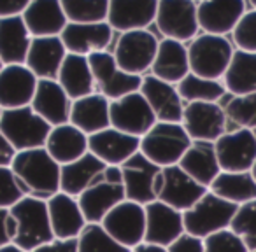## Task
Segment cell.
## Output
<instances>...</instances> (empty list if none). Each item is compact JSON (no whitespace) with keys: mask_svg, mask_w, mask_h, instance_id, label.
Listing matches in <instances>:
<instances>
[{"mask_svg":"<svg viewBox=\"0 0 256 252\" xmlns=\"http://www.w3.org/2000/svg\"><path fill=\"white\" fill-rule=\"evenodd\" d=\"M244 14L246 0H202L196 4L200 30L212 35L226 37Z\"/></svg>","mask_w":256,"mask_h":252,"instance_id":"obj_18","label":"cell"},{"mask_svg":"<svg viewBox=\"0 0 256 252\" xmlns=\"http://www.w3.org/2000/svg\"><path fill=\"white\" fill-rule=\"evenodd\" d=\"M234 53V46L226 37L198 33L188 44L190 72L200 77L221 81Z\"/></svg>","mask_w":256,"mask_h":252,"instance_id":"obj_5","label":"cell"},{"mask_svg":"<svg viewBox=\"0 0 256 252\" xmlns=\"http://www.w3.org/2000/svg\"><path fill=\"white\" fill-rule=\"evenodd\" d=\"M16 156V149L0 132V167H11Z\"/></svg>","mask_w":256,"mask_h":252,"instance_id":"obj_49","label":"cell"},{"mask_svg":"<svg viewBox=\"0 0 256 252\" xmlns=\"http://www.w3.org/2000/svg\"><path fill=\"white\" fill-rule=\"evenodd\" d=\"M181 124L192 140L216 142L228 132L224 109L216 102H192L184 105Z\"/></svg>","mask_w":256,"mask_h":252,"instance_id":"obj_14","label":"cell"},{"mask_svg":"<svg viewBox=\"0 0 256 252\" xmlns=\"http://www.w3.org/2000/svg\"><path fill=\"white\" fill-rule=\"evenodd\" d=\"M0 132L11 142L16 153L44 147L51 126L30 105L2 110Z\"/></svg>","mask_w":256,"mask_h":252,"instance_id":"obj_6","label":"cell"},{"mask_svg":"<svg viewBox=\"0 0 256 252\" xmlns=\"http://www.w3.org/2000/svg\"><path fill=\"white\" fill-rule=\"evenodd\" d=\"M249 252H256V251H249Z\"/></svg>","mask_w":256,"mask_h":252,"instance_id":"obj_58","label":"cell"},{"mask_svg":"<svg viewBox=\"0 0 256 252\" xmlns=\"http://www.w3.org/2000/svg\"><path fill=\"white\" fill-rule=\"evenodd\" d=\"M179 167L198 184L209 188L214 179L220 175L221 167L218 161L214 142L207 140H192L184 156L179 161Z\"/></svg>","mask_w":256,"mask_h":252,"instance_id":"obj_30","label":"cell"},{"mask_svg":"<svg viewBox=\"0 0 256 252\" xmlns=\"http://www.w3.org/2000/svg\"><path fill=\"white\" fill-rule=\"evenodd\" d=\"M207 191L209 188L193 181L179 165L162 168L156 182V200L179 212L190 210Z\"/></svg>","mask_w":256,"mask_h":252,"instance_id":"obj_11","label":"cell"},{"mask_svg":"<svg viewBox=\"0 0 256 252\" xmlns=\"http://www.w3.org/2000/svg\"><path fill=\"white\" fill-rule=\"evenodd\" d=\"M230 230L242 238L248 251H256V200L237 207Z\"/></svg>","mask_w":256,"mask_h":252,"instance_id":"obj_41","label":"cell"},{"mask_svg":"<svg viewBox=\"0 0 256 252\" xmlns=\"http://www.w3.org/2000/svg\"><path fill=\"white\" fill-rule=\"evenodd\" d=\"M132 252H168V249L162 247V245H154V244L142 242V244L136 245V247L132 249Z\"/></svg>","mask_w":256,"mask_h":252,"instance_id":"obj_50","label":"cell"},{"mask_svg":"<svg viewBox=\"0 0 256 252\" xmlns=\"http://www.w3.org/2000/svg\"><path fill=\"white\" fill-rule=\"evenodd\" d=\"M30 252H78V238H68V240L53 238L51 242L39 245Z\"/></svg>","mask_w":256,"mask_h":252,"instance_id":"obj_47","label":"cell"},{"mask_svg":"<svg viewBox=\"0 0 256 252\" xmlns=\"http://www.w3.org/2000/svg\"><path fill=\"white\" fill-rule=\"evenodd\" d=\"M30 107L53 128L68 123L72 100L56 79H39Z\"/></svg>","mask_w":256,"mask_h":252,"instance_id":"obj_24","label":"cell"},{"mask_svg":"<svg viewBox=\"0 0 256 252\" xmlns=\"http://www.w3.org/2000/svg\"><path fill=\"white\" fill-rule=\"evenodd\" d=\"M139 91L148 100L151 110L156 116V121H162V123H181L182 121L186 103L179 96L176 84L162 81L153 74H146L142 75V84Z\"/></svg>","mask_w":256,"mask_h":252,"instance_id":"obj_19","label":"cell"},{"mask_svg":"<svg viewBox=\"0 0 256 252\" xmlns=\"http://www.w3.org/2000/svg\"><path fill=\"white\" fill-rule=\"evenodd\" d=\"M25 191L20 186L11 167H0V207L11 209L23 198Z\"/></svg>","mask_w":256,"mask_h":252,"instance_id":"obj_44","label":"cell"},{"mask_svg":"<svg viewBox=\"0 0 256 252\" xmlns=\"http://www.w3.org/2000/svg\"><path fill=\"white\" fill-rule=\"evenodd\" d=\"M146 210V235L144 242L162 247H168L184 233L182 212L172 209L170 205L154 200L144 205Z\"/></svg>","mask_w":256,"mask_h":252,"instance_id":"obj_21","label":"cell"},{"mask_svg":"<svg viewBox=\"0 0 256 252\" xmlns=\"http://www.w3.org/2000/svg\"><path fill=\"white\" fill-rule=\"evenodd\" d=\"M156 123L148 100L140 91L124 95L110 102V126L134 137H142Z\"/></svg>","mask_w":256,"mask_h":252,"instance_id":"obj_15","label":"cell"},{"mask_svg":"<svg viewBox=\"0 0 256 252\" xmlns=\"http://www.w3.org/2000/svg\"><path fill=\"white\" fill-rule=\"evenodd\" d=\"M158 44L160 40L148 28L124 32L118 39L112 56L118 67L126 74L146 75L156 58Z\"/></svg>","mask_w":256,"mask_h":252,"instance_id":"obj_8","label":"cell"},{"mask_svg":"<svg viewBox=\"0 0 256 252\" xmlns=\"http://www.w3.org/2000/svg\"><path fill=\"white\" fill-rule=\"evenodd\" d=\"M56 81L70 96V100H78L95 93V79H93L88 56L67 53L60 72H58Z\"/></svg>","mask_w":256,"mask_h":252,"instance_id":"obj_34","label":"cell"},{"mask_svg":"<svg viewBox=\"0 0 256 252\" xmlns=\"http://www.w3.org/2000/svg\"><path fill=\"white\" fill-rule=\"evenodd\" d=\"M88 151L107 167H121L128 158L140 151V137L109 126L88 137Z\"/></svg>","mask_w":256,"mask_h":252,"instance_id":"obj_17","label":"cell"},{"mask_svg":"<svg viewBox=\"0 0 256 252\" xmlns=\"http://www.w3.org/2000/svg\"><path fill=\"white\" fill-rule=\"evenodd\" d=\"M11 168L26 196L50 200L60 191L62 165L51 158L46 147L16 153Z\"/></svg>","mask_w":256,"mask_h":252,"instance_id":"obj_1","label":"cell"},{"mask_svg":"<svg viewBox=\"0 0 256 252\" xmlns=\"http://www.w3.org/2000/svg\"><path fill=\"white\" fill-rule=\"evenodd\" d=\"M58 165H67L88 153V135L70 123L53 126L44 144Z\"/></svg>","mask_w":256,"mask_h":252,"instance_id":"obj_31","label":"cell"},{"mask_svg":"<svg viewBox=\"0 0 256 252\" xmlns=\"http://www.w3.org/2000/svg\"><path fill=\"white\" fill-rule=\"evenodd\" d=\"M158 0H109L107 23L114 32L144 30L156 19Z\"/></svg>","mask_w":256,"mask_h":252,"instance_id":"obj_23","label":"cell"},{"mask_svg":"<svg viewBox=\"0 0 256 252\" xmlns=\"http://www.w3.org/2000/svg\"><path fill=\"white\" fill-rule=\"evenodd\" d=\"M78 252H132L114 240L100 223H88L78 237Z\"/></svg>","mask_w":256,"mask_h":252,"instance_id":"obj_39","label":"cell"},{"mask_svg":"<svg viewBox=\"0 0 256 252\" xmlns=\"http://www.w3.org/2000/svg\"><path fill=\"white\" fill-rule=\"evenodd\" d=\"M232 39L237 51L256 53V9L246 11L232 32Z\"/></svg>","mask_w":256,"mask_h":252,"instance_id":"obj_42","label":"cell"},{"mask_svg":"<svg viewBox=\"0 0 256 252\" xmlns=\"http://www.w3.org/2000/svg\"><path fill=\"white\" fill-rule=\"evenodd\" d=\"M68 23L107 21L109 0H60Z\"/></svg>","mask_w":256,"mask_h":252,"instance_id":"obj_38","label":"cell"},{"mask_svg":"<svg viewBox=\"0 0 256 252\" xmlns=\"http://www.w3.org/2000/svg\"><path fill=\"white\" fill-rule=\"evenodd\" d=\"M214 147L223 172H248L256 161V137L249 128L228 130Z\"/></svg>","mask_w":256,"mask_h":252,"instance_id":"obj_16","label":"cell"},{"mask_svg":"<svg viewBox=\"0 0 256 252\" xmlns=\"http://www.w3.org/2000/svg\"><path fill=\"white\" fill-rule=\"evenodd\" d=\"M32 35L22 16L0 18V60L4 65H25Z\"/></svg>","mask_w":256,"mask_h":252,"instance_id":"obj_32","label":"cell"},{"mask_svg":"<svg viewBox=\"0 0 256 252\" xmlns=\"http://www.w3.org/2000/svg\"><path fill=\"white\" fill-rule=\"evenodd\" d=\"M104 230L118 240L121 245L134 249L142 244L146 235V210L144 205L136 203L132 200H123L100 223Z\"/></svg>","mask_w":256,"mask_h":252,"instance_id":"obj_12","label":"cell"},{"mask_svg":"<svg viewBox=\"0 0 256 252\" xmlns=\"http://www.w3.org/2000/svg\"><path fill=\"white\" fill-rule=\"evenodd\" d=\"M68 123L78 126L86 135L106 130L110 126V100L100 93H92L82 98L72 100Z\"/></svg>","mask_w":256,"mask_h":252,"instance_id":"obj_27","label":"cell"},{"mask_svg":"<svg viewBox=\"0 0 256 252\" xmlns=\"http://www.w3.org/2000/svg\"><path fill=\"white\" fill-rule=\"evenodd\" d=\"M223 109L228 124H234L235 128H256V93L244 96L228 95L226 105Z\"/></svg>","mask_w":256,"mask_h":252,"instance_id":"obj_40","label":"cell"},{"mask_svg":"<svg viewBox=\"0 0 256 252\" xmlns=\"http://www.w3.org/2000/svg\"><path fill=\"white\" fill-rule=\"evenodd\" d=\"M0 252H26V251H23V249L18 247L16 244H8L0 247Z\"/></svg>","mask_w":256,"mask_h":252,"instance_id":"obj_51","label":"cell"},{"mask_svg":"<svg viewBox=\"0 0 256 252\" xmlns=\"http://www.w3.org/2000/svg\"><path fill=\"white\" fill-rule=\"evenodd\" d=\"M114 30L107 21L102 23H67L60 39L67 53L88 56L92 53L107 51L112 42Z\"/></svg>","mask_w":256,"mask_h":252,"instance_id":"obj_20","label":"cell"},{"mask_svg":"<svg viewBox=\"0 0 256 252\" xmlns=\"http://www.w3.org/2000/svg\"><path fill=\"white\" fill-rule=\"evenodd\" d=\"M192 139L181 123H156L146 135L140 137V153L158 167L179 165Z\"/></svg>","mask_w":256,"mask_h":252,"instance_id":"obj_3","label":"cell"},{"mask_svg":"<svg viewBox=\"0 0 256 252\" xmlns=\"http://www.w3.org/2000/svg\"><path fill=\"white\" fill-rule=\"evenodd\" d=\"M156 23L165 39L179 42H192L198 35V18H196L195 0H158Z\"/></svg>","mask_w":256,"mask_h":252,"instance_id":"obj_10","label":"cell"},{"mask_svg":"<svg viewBox=\"0 0 256 252\" xmlns=\"http://www.w3.org/2000/svg\"><path fill=\"white\" fill-rule=\"evenodd\" d=\"M107 165L102 163L95 154L88 151L81 158L62 165L60 168V191L78 198L104 170Z\"/></svg>","mask_w":256,"mask_h":252,"instance_id":"obj_33","label":"cell"},{"mask_svg":"<svg viewBox=\"0 0 256 252\" xmlns=\"http://www.w3.org/2000/svg\"><path fill=\"white\" fill-rule=\"evenodd\" d=\"M32 0H0V18L22 16Z\"/></svg>","mask_w":256,"mask_h":252,"instance_id":"obj_48","label":"cell"},{"mask_svg":"<svg viewBox=\"0 0 256 252\" xmlns=\"http://www.w3.org/2000/svg\"><path fill=\"white\" fill-rule=\"evenodd\" d=\"M11 212L16 219V237L12 244L23 251L30 252L54 238L46 200L23 196L16 205L11 207Z\"/></svg>","mask_w":256,"mask_h":252,"instance_id":"obj_2","label":"cell"},{"mask_svg":"<svg viewBox=\"0 0 256 252\" xmlns=\"http://www.w3.org/2000/svg\"><path fill=\"white\" fill-rule=\"evenodd\" d=\"M151 74L170 84L181 82L190 74L188 46L174 39L160 40Z\"/></svg>","mask_w":256,"mask_h":252,"instance_id":"obj_29","label":"cell"},{"mask_svg":"<svg viewBox=\"0 0 256 252\" xmlns=\"http://www.w3.org/2000/svg\"><path fill=\"white\" fill-rule=\"evenodd\" d=\"M123 200H126V196L120 167H106V170L78 196L86 223H102L107 212Z\"/></svg>","mask_w":256,"mask_h":252,"instance_id":"obj_4","label":"cell"},{"mask_svg":"<svg viewBox=\"0 0 256 252\" xmlns=\"http://www.w3.org/2000/svg\"><path fill=\"white\" fill-rule=\"evenodd\" d=\"M252 133H254V137H256V128H254V130H252Z\"/></svg>","mask_w":256,"mask_h":252,"instance_id":"obj_55","label":"cell"},{"mask_svg":"<svg viewBox=\"0 0 256 252\" xmlns=\"http://www.w3.org/2000/svg\"><path fill=\"white\" fill-rule=\"evenodd\" d=\"M179 96L184 103L192 102H220L221 98L228 95L223 81L216 79H206L190 72L181 82L176 84Z\"/></svg>","mask_w":256,"mask_h":252,"instance_id":"obj_37","label":"cell"},{"mask_svg":"<svg viewBox=\"0 0 256 252\" xmlns=\"http://www.w3.org/2000/svg\"><path fill=\"white\" fill-rule=\"evenodd\" d=\"M237 205L223 200L221 196L207 191L190 210L182 212L184 233L196 238H207L209 235L230 228Z\"/></svg>","mask_w":256,"mask_h":252,"instance_id":"obj_7","label":"cell"},{"mask_svg":"<svg viewBox=\"0 0 256 252\" xmlns=\"http://www.w3.org/2000/svg\"><path fill=\"white\" fill-rule=\"evenodd\" d=\"M16 237V219L12 216L11 209L0 207V247L12 244Z\"/></svg>","mask_w":256,"mask_h":252,"instance_id":"obj_45","label":"cell"},{"mask_svg":"<svg viewBox=\"0 0 256 252\" xmlns=\"http://www.w3.org/2000/svg\"><path fill=\"white\" fill-rule=\"evenodd\" d=\"M121 175L124 184V196L140 205L156 200V182L162 167L148 160L142 153H136L121 165Z\"/></svg>","mask_w":256,"mask_h":252,"instance_id":"obj_13","label":"cell"},{"mask_svg":"<svg viewBox=\"0 0 256 252\" xmlns=\"http://www.w3.org/2000/svg\"><path fill=\"white\" fill-rule=\"evenodd\" d=\"M0 116H2V109H0Z\"/></svg>","mask_w":256,"mask_h":252,"instance_id":"obj_56","label":"cell"},{"mask_svg":"<svg viewBox=\"0 0 256 252\" xmlns=\"http://www.w3.org/2000/svg\"><path fill=\"white\" fill-rule=\"evenodd\" d=\"M195 2H202V0H195Z\"/></svg>","mask_w":256,"mask_h":252,"instance_id":"obj_57","label":"cell"},{"mask_svg":"<svg viewBox=\"0 0 256 252\" xmlns=\"http://www.w3.org/2000/svg\"><path fill=\"white\" fill-rule=\"evenodd\" d=\"M65 56H67V49L60 35L32 37L25 65L34 72L37 79H56Z\"/></svg>","mask_w":256,"mask_h":252,"instance_id":"obj_25","label":"cell"},{"mask_svg":"<svg viewBox=\"0 0 256 252\" xmlns=\"http://www.w3.org/2000/svg\"><path fill=\"white\" fill-rule=\"evenodd\" d=\"M22 18L32 37L60 35L68 23L60 0H32Z\"/></svg>","mask_w":256,"mask_h":252,"instance_id":"obj_28","label":"cell"},{"mask_svg":"<svg viewBox=\"0 0 256 252\" xmlns=\"http://www.w3.org/2000/svg\"><path fill=\"white\" fill-rule=\"evenodd\" d=\"M88 61L95 79V91L109 98L110 102L140 89L142 75L123 72L118 67L112 53H107V51L92 53L88 54Z\"/></svg>","mask_w":256,"mask_h":252,"instance_id":"obj_9","label":"cell"},{"mask_svg":"<svg viewBox=\"0 0 256 252\" xmlns=\"http://www.w3.org/2000/svg\"><path fill=\"white\" fill-rule=\"evenodd\" d=\"M204 249L206 252H249L242 238L237 237L230 228L204 238Z\"/></svg>","mask_w":256,"mask_h":252,"instance_id":"obj_43","label":"cell"},{"mask_svg":"<svg viewBox=\"0 0 256 252\" xmlns=\"http://www.w3.org/2000/svg\"><path fill=\"white\" fill-rule=\"evenodd\" d=\"M46 202L54 238H64V240L78 238L88 224L81 207H79L78 198L58 191L56 195L51 196Z\"/></svg>","mask_w":256,"mask_h":252,"instance_id":"obj_26","label":"cell"},{"mask_svg":"<svg viewBox=\"0 0 256 252\" xmlns=\"http://www.w3.org/2000/svg\"><path fill=\"white\" fill-rule=\"evenodd\" d=\"M167 249H168V252H206L202 238H196L188 233H182L181 237L176 242H172Z\"/></svg>","mask_w":256,"mask_h":252,"instance_id":"obj_46","label":"cell"},{"mask_svg":"<svg viewBox=\"0 0 256 252\" xmlns=\"http://www.w3.org/2000/svg\"><path fill=\"white\" fill-rule=\"evenodd\" d=\"M221 81L226 88V93L232 96L256 93V53L235 49Z\"/></svg>","mask_w":256,"mask_h":252,"instance_id":"obj_35","label":"cell"},{"mask_svg":"<svg viewBox=\"0 0 256 252\" xmlns=\"http://www.w3.org/2000/svg\"><path fill=\"white\" fill-rule=\"evenodd\" d=\"M209 191L221 196L223 200L235 205H242L251 200H256V181L251 172H220L212 184L209 186Z\"/></svg>","mask_w":256,"mask_h":252,"instance_id":"obj_36","label":"cell"},{"mask_svg":"<svg viewBox=\"0 0 256 252\" xmlns=\"http://www.w3.org/2000/svg\"><path fill=\"white\" fill-rule=\"evenodd\" d=\"M39 79L26 65H4L0 72V109H20L32 103Z\"/></svg>","mask_w":256,"mask_h":252,"instance_id":"obj_22","label":"cell"},{"mask_svg":"<svg viewBox=\"0 0 256 252\" xmlns=\"http://www.w3.org/2000/svg\"><path fill=\"white\" fill-rule=\"evenodd\" d=\"M2 68H4V63H2V60H0V72H2Z\"/></svg>","mask_w":256,"mask_h":252,"instance_id":"obj_54","label":"cell"},{"mask_svg":"<svg viewBox=\"0 0 256 252\" xmlns=\"http://www.w3.org/2000/svg\"><path fill=\"white\" fill-rule=\"evenodd\" d=\"M249 172H251V175L254 177V181H256V161L252 163V167H251V170H249Z\"/></svg>","mask_w":256,"mask_h":252,"instance_id":"obj_52","label":"cell"},{"mask_svg":"<svg viewBox=\"0 0 256 252\" xmlns=\"http://www.w3.org/2000/svg\"><path fill=\"white\" fill-rule=\"evenodd\" d=\"M251 2V5H252V9H256V0H249Z\"/></svg>","mask_w":256,"mask_h":252,"instance_id":"obj_53","label":"cell"}]
</instances>
